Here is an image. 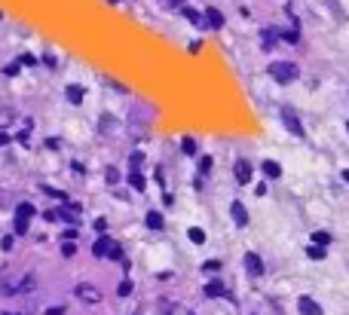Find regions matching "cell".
Wrapping results in <instances>:
<instances>
[{
  "label": "cell",
  "instance_id": "obj_41",
  "mask_svg": "<svg viewBox=\"0 0 349 315\" xmlns=\"http://www.w3.org/2000/svg\"><path fill=\"white\" fill-rule=\"evenodd\" d=\"M346 129H349V123H346Z\"/></svg>",
  "mask_w": 349,
  "mask_h": 315
},
{
  "label": "cell",
  "instance_id": "obj_42",
  "mask_svg": "<svg viewBox=\"0 0 349 315\" xmlns=\"http://www.w3.org/2000/svg\"><path fill=\"white\" fill-rule=\"evenodd\" d=\"M0 19H3V16H0Z\"/></svg>",
  "mask_w": 349,
  "mask_h": 315
},
{
  "label": "cell",
  "instance_id": "obj_18",
  "mask_svg": "<svg viewBox=\"0 0 349 315\" xmlns=\"http://www.w3.org/2000/svg\"><path fill=\"white\" fill-rule=\"evenodd\" d=\"M65 92H67V101H71V104H80V101H83V89H80V86H67Z\"/></svg>",
  "mask_w": 349,
  "mask_h": 315
},
{
  "label": "cell",
  "instance_id": "obj_23",
  "mask_svg": "<svg viewBox=\"0 0 349 315\" xmlns=\"http://www.w3.org/2000/svg\"><path fill=\"white\" fill-rule=\"evenodd\" d=\"M306 257L322 260V257H325V248H319V245H306Z\"/></svg>",
  "mask_w": 349,
  "mask_h": 315
},
{
  "label": "cell",
  "instance_id": "obj_28",
  "mask_svg": "<svg viewBox=\"0 0 349 315\" xmlns=\"http://www.w3.org/2000/svg\"><path fill=\"white\" fill-rule=\"evenodd\" d=\"M104 178H108V184H116V181H120V171H116V168H108V171H104Z\"/></svg>",
  "mask_w": 349,
  "mask_h": 315
},
{
  "label": "cell",
  "instance_id": "obj_27",
  "mask_svg": "<svg viewBox=\"0 0 349 315\" xmlns=\"http://www.w3.org/2000/svg\"><path fill=\"white\" fill-rule=\"evenodd\" d=\"M208 171H212V159L202 156V159H199V174H208Z\"/></svg>",
  "mask_w": 349,
  "mask_h": 315
},
{
  "label": "cell",
  "instance_id": "obj_11",
  "mask_svg": "<svg viewBox=\"0 0 349 315\" xmlns=\"http://www.w3.org/2000/svg\"><path fill=\"white\" fill-rule=\"evenodd\" d=\"M13 120H16V110L9 107V104H0V129H6Z\"/></svg>",
  "mask_w": 349,
  "mask_h": 315
},
{
  "label": "cell",
  "instance_id": "obj_15",
  "mask_svg": "<svg viewBox=\"0 0 349 315\" xmlns=\"http://www.w3.org/2000/svg\"><path fill=\"white\" fill-rule=\"evenodd\" d=\"M184 19H190L196 28H202V25H205V21H202V13H196L193 6H184Z\"/></svg>",
  "mask_w": 349,
  "mask_h": 315
},
{
  "label": "cell",
  "instance_id": "obj_36",
  "mask_svg": "<svg viewBox=\"0 0 349 315\" xmlns=\"http://www.w3.org/2000/svg\"><path fill=\"white\" fill-rule=\"evenodd\" d=\"M62 239H65V242H74V239H77V230H67Z\"/></svg>",
  "mask_w": 349,
  "mask_h": 315
},
{
  "label": "cell",
  "instance_id": "obj_8",
  "mask_svg": "<svg viewBox=\"0 0 349 315\" xmlns=\"http://www.w3.org/2000/svg\"><path fill=\"white\" fill-rule=\"evenodd\" d=\"M245 266H248V273H251V275H261V273H263V260H261L254 251L245 254Z\"/></svg>",
  "mask_w": 349,
  "mask_h": 315
},
{
  "label": "cell",
  "instance_id": "obj_16",
  "mask_svg": "<svg viewBox=\"0 0 349 315\" xmlns=\"http://www.w3.org/2000/svg\"><path fill=\"white\" fill-rule=\"evenodd\" d=\"M129 184L135 187V190H144V174H141V168H132V171H129Z\"/></svg>",
  "mask_w": 349,
  "mask_h": 315
},
{
  "label": "cell",
  "instance_id": "obj_9",
  "mask_svg": "<svg viewBox=\"0 0 349 315\" xmlns=\"http://www.w3.org/2000/svg\"><path fill=\"white\" fill-rule=\"evenodd\" d=\"M55 217L67 220V224H80V208L77 205H67V208H62V211H55Z\"/></svg>",
  "mask_w": 349,
  "mask_h": 315
},
{
  "label": "cell",
  "instance_id": "obj_10",
  "mask_svg": "<svg viewBox=\"0 0 349 315\" xmlns=\"http://www.w3.org/2000/svg\"><path fill=\"white\" fill-rule=\"evenodd\" d=\"M108 248H110V236H98V242L92 245V254L95 257H108Z\"/></svg>",
  "mask_w": 349,
  "mask_h": 315
},
{
  "label": "cell",
  "instance_id": "obj_13",
  "mask_svg": "<svg viewBox=\"0 0 349 315\" xmlns=\"http://www.w3.org/2000/svg\"><path fill=\"white\" fill-rule=\"evenodd\" d=\"M205 297H230V294L224 291V285H220V282H208V285H205Z\"/></svg>",
  "mask_w": 349,
  "mask_h": 315
},
{
  "label": "cell",
  "instance_id": "obj_1",
  "mask_svg": "<svg viewBox=\"0 0 349 315\" xmlns=\"http://www.w3.org/2000/svg\"><path fill=\"white\" fill-rule=\"evenodd\" d=\"M270 74L276 83H291V80H297V64L294 62H276L270 67Z\"/></svg>",
  "mask_w": 349,
  "mask_h": 315
},
{
  "label": "cell",
  "instance_id": "obj_31",
  "mask_svg": "<svg viewBox=\"0 0 349 315\" xmlns=\"http://www.w3.org/2000/svg\"><path fill=\"white\" fill-rule=\"evenodd\" d=\"M132 294V282H123L120 285V297H129Z\"/></svg>",
  "mask_w": 349,
  "mask_h": 315
},
{
  "label": "cell",
  "instance_id": "obj_40",
  "mask_svg": "<svg viewBox=\"0 0 349 315\" xmlns=\"http://www.w3.org/2000/svg\"><path fill=\"white\" fill-rule=\"evenodd\" d=\"M110 3H120V0H110Z\"/></svg>",
  "mask_w": 349,
  "mask_h": 315
},
{
  "label": "cell",
  "instance_id": "obj_2",
  "mask_svg": "<svg viewBox=\"0 0 349 315\" xmlns=\"http://www.w3.org/2000/svg\"><path fill=\"white\" fill-rule=\"evenodd\" d=\"M279 116H282V126H285V129L294 135V138H304V135H306L304 126H300V120H297V113L291 110V107H282V113H279Z\"/></svg>",
  "mask_w": 349,
  "mask_h": 315
},
{
  "label": "cell",
  "instance_id": "obj_29",
  "mask_svg": "<svg viewBox=\"0 0 349 315\" xmlns=\"http://www.w3.org/2000/svg\"><path fill=\"white\" fill-rule=\"evenodd\" d=\"M74 251H77V245H74V242H65V245H62V254H65V257H71Z\"/></svg>",
  "mask_w": 349,
  "mask_h": 315
},
{
  "label": "cell",
  "instance_id": "obj_32",
  "mask_svg": "<svg viewBox=\"0 0 349 315\" xmlns=\"http://www.w3.org/2000/svg\"><path fill=\"white\" fill-rule=\"evenodd\" d=\"M202 266H205V273H208V270H212V273H215V270H220V260H205Z\"/></svg>",
  "mask_w": 349,
  "mask_h": 315
},
{
  "label": "cell",
  "instance_id": "obj_5",
  "mask_svg": "<svg viewBox=\"0 0 349 315\" xmlns=\"http://www.w3.org/2000/svg\"><path fill=\"white\" fill-rule=\"evenodd\" d=\"M230 214H233V220H236V227H245L248 224V211H245V205H242V202H233L230 205Z\"/></svg>",
  "mask_w": 349,
  "mask_h": 315
},
{
  "label": "cell",
  "instance_id": "obj_12",
  "mask_svg": "<svg viewBox=\"0 0 349 315\" xmlns=\"http://www.w3.org/2000/svg\"><path fill=\"white\" fill-rule=\"evenodd\" d=\"M236 181L239 184H248L251 181V166H248V162H236Z\"/></svg>",
  "mask_w": 349,
  "mask_h": 315
},
{
  "label": "cell",
  "instance_id": "obj_7",
  "mask_svg": "<svg viewBox=\"0 0 349 315\" xmlns=\"http://www.w3.org/2000/svg\"><path fill=\"white\" fill-rule=\"evenodd\" d=\"M261 40H263L261 46H263V49H266V52H270V49H273V46L279 43V31H276V28H263V31H261Z\"/></svg>",
  "mask_w": 349,
  "mask_h": 315
},
{
  "label": "cell",
  "instance_id": "obj_4",
  "mask_svg": "<svg viewBox=\"0 0 349 315\" xmlns=\"http://www.w3.org/2000/svg\"><path fill=\"white\" fill-rule=\"evenodd\" d=\"M297 309L304 312V315H322V306H319L316 300H309V297H300L297 300Z\"/></svg>",
  "mask_w": 349,
  "mask_h": 315
},
{
  "label": "cell",
  "instance_id": "obj_25",
  "mask_svg": "<svg viewBox=\"0 0 349 315\" xmlns=\"http://www.w3.org/2000/svg\"><path fill=\"white\" fill-rule=\"evenodd\" d=\"M28 232V220L25 217H16V236H25Z\"/></svg>",
  "mask_w": 349,
  "mask_h": 315
},
{
  "label": "cell",
  "instance_id": "obj_30",
  "mask_svg": "<svg viewBox=\"0 0 349 315\" xmlns=\"http://www.w3.org/2000/svg\"><path fill=\"white\" fill-rule=\"evenodd\" d=\"M141 162H144L141 153H132V159H129V166H132V168H141Z\"/></svg>",
  "mask_w": 349,
  "mask_h": 315
},
{
  "label": "cell",
  "instance_id": "obj_37",
  "mask_svg": "<svg viewBox=\"0 0 349 315\" xmlns=\"http://www.w3.org/2000/svg\"><path fill=\"white\" fill-rule=\"evenodd\" d=\"M0 144H9V135L6 132H0Z\"/></svg>",
  "mask_w": 349,
  "mask_h": 315
},
{
  "label": "cell",
  "instance_id": "obj_14",
  "mask_svg": "<svg viewBox=\"0 0 349 315\" xmlns=\"http://www.w3.org/2000/svg\"><path fill=\"white\" fill-rule=\"evenodd\" d=\"M263 174H266V178H282V166L273 162V159H266L263 162Z\"/></svg>",
  "mask_w": 349,
  "mask_h": 315
},
{
  "label": "cell",
  "instance_id": "obj_26",
  "mask_svg": "<svg viewBox=\"0 0 349 315\" xmlns=\"http://www.w3.org/2000/svg\"><path fill=\"white\" fill-rule=\"evenodd\" d=\"M108 254H110L113 260H123V248H120V245H113V242H110V248H108Z\"/></svg>",
  "mask_w": 349,
  "mask_h": 315
},
{
  "label": "cell",
  "instance_id": "obj_39",
  "mask_svg": "<svg viewBox=\"0 0 349 315\" xmlns=\"http://www.w3.org/2000/svg\"><path fill=\"white\" fill-rule=\"evenodd\" d=\"M343 181H346V184H349V168H346V171H343Z\"/></svg>",
  "mask_w": 349,
  "mask_h": 315
},
{
  "label": "cell",
  "instance_id": "obj_3",
  "mask_svg": "<svg viewBox=\"0 0 349 315\" xmlns=\"http://www.w3.org/2000/svg\"><path fill=\"white\" fill-rule=\"evenodd\" d=\"M77 297L83 303H98L101 300V291L95 285H77Z\"/></svg>",
  "mask_w": 349,
  "mask_h": 315
},
{
  "label": "cell",
  "instance_id": "obj_24",
  "mask_svg": "<svg viewBox=\"0 0 349 315\" xmlns=\"http://www.w3.org/2000/svg\"><path fill=\"white\" fill-rule=\"evenodd\" d=\"M181 150H184V156H193V153H196V141H193V138H184V141H181Z\"/></svg>",
  "mask_w": 349,
  "mask_h": 315
},
{
  "label": "cell",
  "instance_id": "obj_17",
  "mask_svg": "<svg viewBox=\"0 0 349 315\" xmlns=\"http://www.w3.org/2000/svg\"><path fill=\"white\" fill-rule=\"evenodd\" d=\"M312 245H319V248H325V245H331V232H325V230L312 232Z\"/></svg>",
  "mask_w": 349,
  "mask_h": 315
},
{
  "label": "cell",
  "instance_id": "obj_38",
  "mask_svg": "<svg viewBox=\"0 0 349 315\" xmlns=\"http://www.w3.org/2000/svg\"><path fill=\"white\" fill-rule=\"evenodd\" d=\"M159 3H162V6H174V3H178V0H159Z\"/></svg>",
  "mask_w": 349,
  "mask_h": 315
},
{
  "label": "cell",
  "instance_id": "obj_22",
  "mask_svg": "<svg viewBox=\"0 0 349 315\" xmlns=\"http://www.w3.org/2000/svg\"><path fill=\"white\" fill-rule=\"evenodd\" d=\"M187 236H190V242H193V245H202V242H205V232H202L199 227H190Z\"/></svg>",
  "mask_w": 349,
  "mask_h": 315
},
{
  "label": "cell",
  "instance_id": "obj_33",
  "mask_svg": "<svg viewBox=\"0 0 349 315\" xmlns=\"http://www.w3.org/2000/svg\"><path fill=\"white\" fill-rule=\"evenodd\" d=\"M3 71H6V77H16V74H19V64L13 62V64H6V67H3Z\"/></svg>",
  "mask_w": 349,
  "mask_h": 315
},
{
  "label": "cell",
  "instance_id": "obj_34",
  "mask_svg": "<svg viewBox=\"0 0 349 315\" xmlns=\"http://www.w3.org/2000/svg\"><path fill=\"white\" fill-rule=\"evenodd\" d=\"M46 315H65V306H49V309H46Z\"/></svg>",
  "mask_w": 349,
  "mask_h": 315
},
{
  "label": "cell",
  "instance_id": "obj_6",
  "mask_svg": "<svg viewBox=\"0 0 349 315\" xmlns=\"http://www.w3.org/2000/svg\"><path fill=\"white\" fill-rule=\"evenodd\" d=\"M202 21H205V25H212V28H224V16H220V9H215V6L205 9Z\"/></svg>",
  "mask_w": 349,
  "mask_h": 315
},
{
  "label": "cell",
  "instance_id": "obj_35",
  "mask_svg": "<svg viewBox=\"0 0 349 315\" xmlns=\"http://www.w3.org/2000/svg\"><path fill=\"white\" fill-rule=\"evenodd\" d=\"M95 230H98V232H104V230H108V220L98 217V220H95Z\"/></svg>",
  "mask_w": 349,
  "mask_h": 315
},
{
  "label": "cell",
  "instance_id": "obj_19",
  "mask_svg": "<svg viewBox=\"0 0 349 315\" xmlns=\"http://www.w3.org/2000/svg\"><path fill=\"white\" fill-rule=\"evenodd\" d=\"M16 217H25V220H31V217H34V205H31V202H22V205L16 208Z\"/></svg>",
  "mask_w": 349,
  "mask_h": 315
},
{
  "label": "cell",
  "instance_id": "obj_21",
  "mask_svg": "<svg viewBox=\"0 0 349 315\" xmlns=\"http://www.w3.org/2000/svg\"><path fill=\"white\" fill-rule=\"evenodd\" d=\"M159 315H178V306L172 300H159Z\"/></svg>",
  "mask_w": 349,
  "mask_h": 315
},
{
  "label": "cell",
  "instance_id": "obj_20",
  "mask_svg": "<svg viewBox=\"0 0 349 315\" xmlns=\"http://www.w3.org/2000/svg\"><path fill=\"white\" fill-rule=\"evenodd\" d=\"M147 227L150 230H162V214L159 211H147Z\"/></svg>",
  "mask_w": 349,
  "mask_h": 315
}]
</instances>
